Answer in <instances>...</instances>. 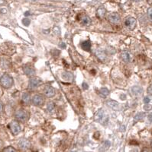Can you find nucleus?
<instances>
[{"instance_id": "32", "label": "nucleus", "mask_w": 152, "mask_h": 152, "mask_svg": "<svg viewBox=\"0 0 152 152\" xmlns=\"http://www.w3.org/2000/svg\"><path fill=\"white\" fill-rule=\"evenodd\" d=\"M83 89H87L88 88V85L87 83H83Z\"/></svg>"}, {"instance_id": "22", "label": "nucleus", "mask_w": 152, "mask_h": 152, "mask_svg": "<svg viewBox=\"0 0 152 152\" xmlns=\"http://www.w3.org/2000/svg\"><path fill=\"white\" fill-rule=\"evenodd\" d=\"M110 145H111V142H109V140H106L105 141V142H103V144L102 145V150H107V149H109V148L110 147Z\"/></svg>"}, {"instance_id": "17", "label": "nucleus", "mask_w": 152, "mask_h": 152, "mask_svg": "<svg viewBox=\"0 0 152 152\" xmlns=\"http://www.w3.org/2000/svg\"><path fill=\"white\" fill-rule=\"evenodd\" d=\"M62 78L64 81H72L73 80V75L71 72H65L62 74Z\"/></svg>"}, {"instance_id": "21", "label": "nucleus", "mask_w": 152, "mask_h": 152, "mask_svg": "<svg viewBox=\"0 0 152 152\" xmlns=\"http://www.w3.org/2000/svg\"><path fill=\"white\" fill-rule=\"evenodd\" d=\"M145 113H137L136 115H135L134 119H135V121H140V120H142V119H143L144 118H145Z\"/></svg>"}, {"instance_id": "10", "label": "nucleus", "mask_w": 152, "mask_h": 152, "mask_svg": "<svg viewBox=\"0 0 152 152\" xmlns=\"http://www.w3.org/2000/svg\"><path fill=\"white\" fill-rule=\"evenodd\" d=\"M131 94L135 97H139L143 94V88L141 86H134L131 88Z\"/></svg>"}, {"instance_id": "23", "label": "nucleus", "mask_w": 152, "mask_h": 152, "mask_svg": "<svg viewBox=\"0 0 152 152\" xmlns=\"http://www.w3.org/2000/svg\"><path fill=\"white\" fill-rule=\"evenodd\" d=\"M100 93L104 97H107L108 95L109 94V89H108V88H101V89H100Z\"/></svg>"}, {"instance_id": "33", "label": "nucleus", "mask_w": 152, "mask_h": 152, "mask_svg": "<svg viewBox=\"0 0 152 152\" xmlns=\"http://www.w3.org/2000/svg\"><path fill=\"white\" fill-rule=\"evenodd\" d=\"M148 118L149 121L152 122V113H150V114H149L148 116Z\"/></svg>"}, {"instance_id": "38", "label": "nucleus", "mask_w": 152, "mask_h": 152, "mask_svg": "<svg viewBox=\"0 0 152 152\" xmlns=\"http://www.w3.org/2000/svg\"><path fill=\"white\" fill-rule=\"evenodd\" d=\"M151 146H152V142H151Z\"/></svg>"}, {"instance_id": "36", "label": "nucleus", "mask_w": 152, "mask_h": 152, "mask_svg": "<svg viewBox=\"0 0 152 152\" xmlns=\"http://www.w3.org/2000/svg\"><path fill=\"white\" fill-rule=\"evenodd\" d=\"M131 1H133V2H141V1H142V0H131Z\"/></svg>"}, {"instance_id": "20", "label": "nucleus", "mask_w": 152, "mask_h": 152, "mask_svg": "<svg viewBox=\"0 0 152 152\" xmlns=\"http://www.w3.org/2000/svg\"><path fill=\"white\" fill-rule=\"evenodd\" d=\"M82 24L85 25V26H89L91 24V19L88 16H84L81 20Z\"/></svg>"}, {"instance_id": "18", "label": "nucleus", "mask_w": 152, "mask_h": 152, "mask_svg": "<svg viewBox=\"0 0 152 152\" xmlns=\"http://www.w3.org/2000/svg\"><path fill=\"white\" fill-rule=\"evenodd\" d=\"M105 14H106V10L104 7L102 6H100L99 8H98L96 11V15L99 18H102L105 17Z\"/></svg>"}, {"instance_id": "14", "label": "nucleus", "mask_w": 152, "mask_h": 152, "mask_svg": "<svg viewBox=\"0 0 152 152\" xmlns=\"http://www.w3.org/2000/svg\"><path fill=\"white\" fill-rule=\"evenodd\" d=\"M106 105L109 107H110L111 109L114 110H118L120 107L119 104L115 101V100H109V101L106 102Z\"/></svg>"}, {"instance_id": "6", "label": "nucleus", "mask_w": 152, "mask_h": 152, "mask_svg": "<svg viewBox=\"0 0 152 152\" xmlns=\"http://www.w3.org/2000/svg\"><path fill=\"white\" fill-rule=\"evenodd\" d=\"M137 21L135 18L128 17L125 20V25L130 30H134L136 27Z\"/></svg>"}, {"instance_id": "12", "label": "nucleus", "mask_w": 152, "mask_h": 152, "mask_svg": "<svg viewBox=\"0 0 152 152\" xmlns=\"http://www.w3.org/2000/svg\"><path fill=\"white\" fill-rule=\"evenodd\" d=\"M121 59L124 62H129L131 60V59H132V55L128 50H124V51L121 53Z\"/></svg>"}, {"instance_id": "24", "label": "nucleus", "mask_w": 152, "mask_h": 152, "mask_svg": "<svg viewBox=\"0 0 152 152\" xmlns=\"http://www.w3.org/2000/svg\"><path fill=\"white\" fill-rule=\"evenodd\" d=\"M47 109L49 113H52L54 110V104L53 102H50L47 106Z\"/></svg>"}, {"instance_id": "34", "label": "nucleus", "mask_w": 152, "mask_h": 152, "mask_svg": "<svg viewBox=\"0 0 152 152\" xmlns=\"http://www.w3.org/2000/svg\"><path fill=\"white\" fill-rule=\"evenodd\" d=\"M60 47H61V48H65V47H66V44L64 43H61V44H60Z\"/></svg>"}, {"instance_id": "7", "label": "nucleus", "mask_w": 152, "mask_h": 152, "mask_svg": "<svg viewBox=\"0 0 152 152\" xmlns=\"http://www.w3.org/2000/svg\"><path fill=\"white\" fill-rule=\"evenodd\" d=\"M9 127H10L11 132H12V134L15 135H18L22 130L21 126L17 121H12L9 125Z\"/></svg>"}, {"instance_id": "29", "label": "nucleus", "mask_w": 152, "mask_h": 152, "mask_svg": "<svg viewBox=\"0 0 152 152\" xmlns=\"http://www.w3.org/2000/svg\"><path fill=\"white\" fill-rule=\"evenodd\" d=\"M148 93L152 96V84L148 88Z\"/></svg>"}, {"instance_id": "31", "label": "nucleus", "mask_w": 152, "mask_h": 152, "mask_svg": "<svg viewBox=\"0 0 152 152\" xmlns=\"http://www.w3.org/2000/svg\"><path fill=\"white\" fill-rule=\"evenodd\" d=\"M151 106H148V104H146V105L144 107V108H145V110H149L150 109H151Z\"/></svg>"}, {"instance_id": "9", "label": "nucleus", "mask_w": 152, "mask_h": 152, "mask_svg": "<svg viewBox=\"0 0 152 152\" xmlns=\"http://www.w3.org/2000/svg\"><path fill=\"white\" fill-rule=\"evenodd\" d=\"M108 20L112 24H118L120 21V15L116 12H112L108 16Z\"/></svg>"}, {"instance_id": "35", "label": "nucleus", "mask_w": 152, "mask_h": 152, "mask_svg": "<svg viewBox=\"0 0 152 152\" xmlns=\"http://www.w3.org/2000/svg\"><path fill=\"white\" fill-rule=\"evenodd\" d=\"M5 3V0H0V5H4Z\"/></svg>"}, {"instance_id": "15", "label": "nucleus", "mask_w": 152, "mask_h": 152, "mask_svg": "<svg viewBox=\"0 0 152 152\" xmlns=\"http://www.w3.org/2000/svg\"><path fill=\"white\" fill-rule=\"evenodd\" d=\"M96 55L98 57L99 59H100L101 61H104L106 58V54L105 52L103 50H101V49H98V50L96 51Z\"/></svg>"}, {"instance_id": "26", "label": "nucleus", "mask_w": 152, "mask_h": 152, "mask_svg": "<svg viewBox=\"0 0 152 152\" xmlns=\"http://www.w3.org/2000/svg\"><path fill=\"white\" fill-rule=\"evenodd\" d=\"M31 23V20L29 18H24L22 19V24L24 26H28Z\"/></svg>"}, {"instance_id": "27", "label": "nucleus", "mask_w": 152, "mask_h": 152, "mask_svg": "<svg viewBox=\"0 0 152 152\" xmlns=\"http://www.w3.org/2000/svg\"><path fill=\"white\" fill-rule=\"evenodd\" d=\"M147 15H148V17L149 20L152 21V8H149V9H148Z\"/></svg>"}, {"instance_id": "37", "label": "nucleus", "mask_w": 152, "mask_h": 152, "mask_svg": "<svg viewBox=\"0 0 152 152\" xmlns=\"http://www.w3.org/2000/svg\"><path fill=\"white\" fill-rule=\"evenodd\" d=\"M29 15V12H25V14H24V15Z\"/></svg>"}, {"instance_id": "2", "label": "nucleus", "mask_w": 152, "mask_h": 152, "mask_svg": "<svg viewBox=\"0 0 152 152\" xmlns=\"http://www.w3.org/2000/svg\"><path fill=\"white\" fill-rule=\"evenodd\" d=\"M0 84L5 88H11L13 85V78L9 74H4L0 78Z\"/></svg>"}, {"instance_id": "16", "label": "nucleus", "mask_w": 152, "mask_h": 152, "mask_svg": "<svg viewBox=\"0 0 152 152\" xmlns=\"http://www.w3.org/2000/svg\"><path fill=\"white\" fill-rule=\"evenodd\" d=\"M31 98L29 94H28V92H24L22 96V102L24 103V104H26V105H28V104H29L30 102H31Z\"/></svg>"}, {"instance_id": "19", "label": "nucleus", "mask_w": 152, "mask_h": 152, "mask_svg": "<svg viewBox=\"0 0 152 152\" xmlns=\"http://www.w3.org/2000/svg\"><path fill=\"white\" fill-rule=\"evenodd\" d=\"M81 47L83 50H86V51H90V48H91V43L90 40H85L82 43Z\"/></svg>"}, {"instance_id": "1", "label": "nucleus", "mask_w": 152, "mask_h": 152, "mask_svg": "<svg viewBox=\"0 0 152 152\" xmlns=\"http://www.w3.org/2000/svg\"><path fill=\"white\" fill-rule=\"evenodd\" d=\"M94 120L99 123H105L109 120V116L105 114V110L103 109H100L96 113L95 116H94Z\"/></svg>"}, {"instance_id": "28", "label": "nucleus", "mask_w": 152, "mask_h": 152, "mask_svg": "<svg viewBox=\"0 0 152 152\" xmlns=\"http://www.w3.org/2000/svg\"><path fill=\"white\" fill-rule=\"evenodd\" d=\"M143 101H144V103H145V104H149V103H150V101H151V99L149 98L148 97H145V98H144Z\"/></svg>"}, {"instance_id": "3", "label": "nucleus", "mask_w": 152, "mask_h": 152, "mask_svg": "<svg viewBox=\"0 0 152 152\" xmlns=\"http://www.w3.org/2000/svg\"><path fill=\"white\" fill-rule=\"evenodd\" d=\"M15 117L18 121L24 123L28 119V114L24 110H19L15 113Z\"/></svg>"}, {"instance_id": "5", "label": "nucleus", "mask_w": 152, "mask_h": 152, "mask_svg": "<svg viewBox=\"0 0 152 152\" xmlns=\"http://www.w3.org/2000/svg\"><path fill=\"white\" fill-rule=\"evenodd\" d=\"M42 84V79L40 78H38V77H35V76H32L29 79V82H28L29 88H31V89H35V88H38Z\"/></svg>"}, {"instance_id": "13", "label": "nucleus", "mask_w": 152, "mask_h": 152, "mask_svg": "<svg viewBox=\"0 0 152 152\" xmlns=\"http://www.w3.org/2000/svg\"><path fill=\"white\" fill-rule=\"evenodd\" d=\"M23 71H24V74L27 76H29V77H32V76H35V70L33 69V67L29 66H25L23 68Z\"/></svg>"}, {"instance_id": "8", "label": "nucleus", "mask_w": 152, "mask_h": 152, "mask_svg": "<svg viewBox=\"0 0 152 152\" xmlns=\"http://www.w3.org/2000/svg\"><path fill=\"white\" fill-rule=\"evenodd\" d=\"M44 94L46 97H53L56 94L55 89L50 85H46L44 88Z\"/></svg>"}, {"instance_id": "30", "label": "nucleus", "mask_w": 152, "mask_h": 152, "mask_svg": "<svg viewBox=\"0 0 152 152\" xmlns=\"http://www.w3.org/2000/svg\"><path fill=\"white\" fill-rule=\"evenodd\" d=\"M2 111H3V104L0 101V113H2Z\"/></svg>"}, {"instance_id": "25", "label": "nucleus", "mask_w": 152, "mask_h": 152, "mask_svg": "<svg viewBox=\"0 0 152 152\" xmlns=\"http://www.w3.org/2000/svg\"><path fill=\"white\" fill-rule=\"evenodd\" d=\"M2 151H5V152H16L17 151V150L15 148H13L12 147H11V146H9V147H7L5 148H4L3 150H2Z\"/></svg>"}, {"instance_id": "11", "label": "nucleus", "mask_w": 152, "mask_h": 152, "mask_svg": "<svg viewBox=\"0 0 152 152\" xmlns=\"http://www.w3.org/2000/svg\"><path fill=\"white\" fill-rule=\"evenodd\" d=\"M18 145H19V147L21 149H27L30 148L31 143H30V142L28 139H26V138H22V139L19 140Z\"/></svg>"}, {"instance_id": "4", "label": "nucleus", "mask_w": 152, "mask_h": 152, "mask_svg": "<svg viewBox=\"0 0 152 152\" xmlns=\"http://www.w3.org/2000/svg\"><path fill=\"white\" fill-rule=\"evenodd\" d=\"M31 103L34 106H37V107H40L44 104V98L42 94H37L33 95V97H31Z\"/></svg>"}]
</instances>
